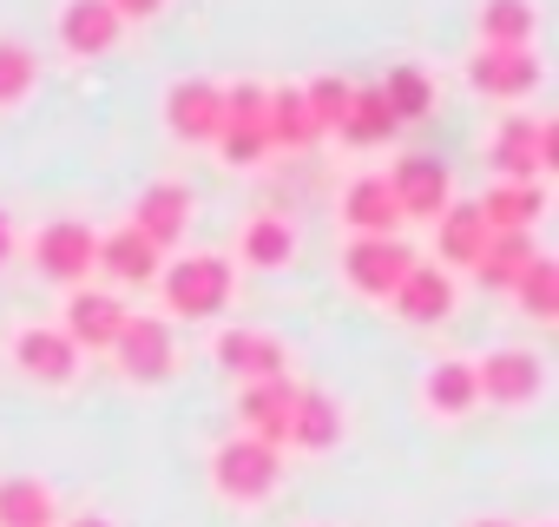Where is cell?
I'll list each match as a JSON object with an SVG mask.
<instances>
[{
  "label": "cell",
  "mask_w": 559,
  "mask_h": 527,
  "mask_svg": "<svg viewBox=\"0 0 559 527\" xmlns=\"http://www.w3.org/2000/svg\"><path fill=\"white\" fill-rule=\"evenodd\" d=\"M276 481H284V448H270L257 435H230L217 442L211 455V488L230 501V507H263L276 494Z\"/></svg>",
  "instance_id": "cell-1"
},
{
  "label": "cell",
  "mask_w": 559,
  "mask_h": 527,
  "mask_svg": "<svg viewBox=\"0 0 559 527\" xmlns=\"http://www.w3.org/2000/svg\"><path fill=\"white\" fill-rule=\"evenodd\" d=\"M165 304H171V317H217L230 304V264L211 250L178 257L165 271Z\"/></svg>",
  "instance_id": "cell-2"
},
{
  "label": "cell",
  "mask_w": 559,
  "mask_h": 527,
  "mask_svg": "<svg viewBox=\"0 0 559 527\" xmlns=\"http://www.w3.org/2000/svg\"><path fill=\"white\" fill-rule=\"evenodd\" d=\"M34 264H40L53 284L80 291V284L93 278V264H99V231H93L86 218H53V224L34 237Z\"/></svg>",
  "instance_id": "cell-3"
},
{
  "label": "cell",
  "mask_w": 559,
  "mask_h": 527,
  "mask_svg": "<svg viewBox=\"0 0 559 527\" xmlns=\"http://www.w3.org/2000/svg\"><path fill=\"white\" fill-rule=\"evenodd\" d=\"M382 185H389V198H395L402 218H441V204H448V191H454V178H448V165H441L435 152H402V159L382 172Z\"/></svg>",
  "instance_id": "cell-4"
},
{
  "label": "cell",
  "mask_w": 559,
  "mask_h": 527,
  "mask_svg": "<svg viewBox=\"0 0 559 527\" xmlns=\"http://www.w3.org/2000/svg\"><path fill=\"white\" fill-rule=\"evenodd\" d=\"M474 389H480V402H493V409H526V402L546 389V370H539L533 350H493V356L474 363Z\"/></svg>",
  "instance_id": "cell-5"
},
{
  "label": "cell",
  "mask_w": 559,
  "mask_h": 527,
  "mask_svg": "<svg viewBox=\"0 0 559 527\" xmlns=\"http://www.w3.org/2000/svg\"><path fill=\"white\" fill-rule=\"evenodd\" d=\"M290 402H297V376H263L237 389V435H257L270 448H290Z\"/></svg>",
  "instance_id": "cell-6"
},
{
  "label": "cell",
  "mask_w": 559,
  "mask_h": 527,
  "mask_svg": "<svg viewBox=\"0 0 559 527\" xmlns=\"http://www.w3.org/2000/svg\"><path fill=\"white\" fill-rule=\"evenodd\" d=\"M408 271H415V250H408L402 237H356V244L343 250V278H349L362 297H389Z\"/></svg>",
  "instance_id": "cell-7"
},
{
  "label": "cell",
  "mask_w": 559,
  "mask_h": 527,
  "mask_svg": "<svg viewBox=\"0 0 559 527\" xmlns=\"http://www.w3.org/2000/svg\"><path fill=\"white\" fill-rule=\"evenodd\" d=\"M191 185H178V178H158V185H145L139 191V204H132V231L152 244V250H171L178 237H185V224H191Z\"/></svg>",
  "instance_id": "cell-8"
},
{
  "label": "cell",
  "mask_w": 559,
  "mask_h": 527,
  "mask_svg": "<svg viewBox=\"0 0 559 527\" xmlns=\"http://www.w3.org/2000/svg\"><path fill=\"white\" fill-rule=\"evenodd\" d=\"M112 356L132 383H165L178 350H171V324L165 317H126V330L112 337Z\"/></svg>",
  "instance_id": "cell-9"
},
{
  "label": "cell",
  "mask_w": 559,
  "mask_h": 527,
  "mask_svg": "<svg viewBox=\"0 0 559 527\" xmlns=\"http://www.w3.org/2000/svg\"><path fill=\"white\" fill-rule=\"evenodd\" d=\"M67 324H60V337L73 343V350H112V337L126 330V304L112 297V291H93V284H80L73 297H67V311H60Z\"/></svg>",
  "instance_id": "cell-10"
},
{
  "label": "cell",
  "mask_w": 559,
  "mask_h": 527,
  "mask_svg": "<svg viewBox=\"0 0 559 527\" xmlns=\"http://www.w3.org/2000/svg\"><path fill=\"white\" fill-rule=\"evenodd\" d=\"M217 363H224L237 383L290 376V350H284V337H270V330H250V324H230V330L217 337Z\"/></svg>",
  "instance_id": "cell-11"
},
{
  "label": "cell",
  "mask_w": 559,
  "mask_h": 527,
  "mask_svg": "<svg viewBox=\"0 0 559 527\" xmlns=\"http://www.w3.org/2000/svg\"><path fill=\"white\" fill-rule=\"evenodd\" d=\"M467 80L487 93V99H526L533 86H539V54L533 47H480L474 54V67H467Z\"/></svg>",
  "instance_id": "cell-12"
},
{
  "label": "cell",
  "mask_w": 559,
  "mask_h": 527,
  "mask_svg": "<svg viewBox=\"0 0 559 527\" xmlns=\"http://www.w3.org/2000/svg\"><path fill=\"white\" fill-rule=\"evenodd\" d=\"M165 126H171L178 139H191V145H211V139L224 132V86H211V80H178V86L165 93Z\"/></svg>",
  "instance_id": "cell-13"
},
{
  "label": "cell",
  "mask_w": 559,
  "mask_h": 527,
  "mask_svg": "<svg viewBox=\"0 0 559 527\" xmlns=\"http://www.w3.org/2000/svg\"><path fill=\"white\" fill-rule=\"evenodd\" d=\"M389 304H395L402 324H441V317L454 311V278L441 271V264H421V257H415V271L389 291Z\"/></svg>",
  "instance_id": "cell-14"
},
{
  "label": "cell",
  "mask_w": 559,
  "mask_h": 527,
  "mask_svg": "<svg viewBox=\"0 0 559 527\" xmlns=\"http://www.w3.org/2000/svg\"><path fill=\"white\" fill-rule=\"evenodd\" d=\"M336 442H343V409H336V396L317 389V383H297V402H290V448L323 455V448H336Z\"/></svg>",
  "instance_id": "cell-15"
},
{
  "label": "cell",
  "mask_w": 559,
  "mask_h": 527,
  "mask_svg": "<svg viewBox=\"0 0 559 527\" xmlns=\"http://www.w3.org/2000/svg\"><path fill=\"white\" fill-rule=\"evenodd\" d=\"M487 218H480V204H441V218H435V257L441 264H454V271H474L480 264V250H487Z\"/></svg>",
  "instance_id": "cell-16"
},
{
  "label": "cell",
  "mask_w": 559,
  "mask_h": 527,
  "mask_svg": "<svg viewBox=\"0 0 559 527\" xmlns=\"http://www.w3.org/2000/svg\"><path fill=\"white\" fill-rule=\"evenodd\" d=\"M119 27H126V21L106 8V0H67V8H60V40H67V54H80V60L112 54Z\"/></svg>",
  "instance_id": "cell-17"
},
{
  "label": "cell",
  "mask_w": 559,
  "mask_h": 527,
  "mask_svg": "<svg viewBox=\"0 0 559 527\" xmlns=\"http://www.w3.org/2000/svg\"><path fill=\"white\" fill-rule=\"evenodd\" d=\"M14 363H21L34 383L67 389V383H73V370H80V350H73L60 330H21V337H14Z\"/></svg>",
  "instance_id": "cell-18"
},
{
  "label": "cell",
  "mask_w": 559,
  "mask_h": 527,
  "mask_svg": "<svg viewBox=\"0 0 559 527\" xmlns=\"http://www.w3.org/2000/svg\"><path fill=\"white\" fill-rule=\"evenodd\" d=\"M343 224H349L356 237H395V231H402V211H395L382 172H369V178H356V185L343 191Z\"/></svg>",
  "instance_id": "cell-19"
},
{
  "label": "cell",
  "mask_w": 559,
  "mask_h": 527,
  "mask_svg": "<svg viewBox=\"0 0 559 527\" xmlns=\"http://www.w3.org/2000/svg\"><path fill=\"white\" fill-rule=\"evenodd\" d=\"M93 271H106L112 284H152L158 278V250L132 224H119V231L99 237V264H93Z\"/></svg>",
  "instance_id": "cell-20"
},
{
  "label": "cell",
  "mask_w": 559,
  "mask_h": 527,
  "mask_svg": "<svg viewBox=\"0 0 559 527\" xmlns=\"http://www.w3.org/2000/svg\"><path fill=\"white\" fill-rule=\"evenodd\" d=\"M493 165H500V178L533 185V172H539V119L507 113V119L493 126Z\"/></svg>",
  "instance_id": "cell-21"
},
{
  "label": "cell",
  "mask_w": 559,
  "mask_h": 527,
  "mask_svg": "<svg viewBox=\"0 0 559 527\" xmlns=\"http://www.w3.org/2000/svg\"><path fill=\"white\" fill-rule=\"evenodd\" d=\"M263 139L270 145H317L323 139V126L304 106V86H270V99H263Z\"/></svg>",
  "instance_id": "cell-22"
},
{
  "label": "cell",
  "mask_w": 559,
  "mask_h": 527,
  "mask_svg": "<svg viewBox=\"0 0 559 527\" xmlns=\"http://www.w3.org/2000/svg\"><path fill=\"white\" fill-rule=\"evenodd\" d=\"M539 257V244H533V231H493L487 237V250H480V264H474V278L480 284H493V291H513L520 284V271Z\"/></svg>",
  "instance_id": "cell-23"
},
{
  "label": "cell",
  "mask_w": 559,
  "mask_h": 527,
  "mask_svg": "<svg viewBox=\"0 0 559 527\" xmlns=\"http://www.w3.org/2000/svg\"><path fill=\"white\" fill-rule=\"evenodd\" d=\"M53 488L40 475H0V527H53Z\"/></svg>",
  "instance_id": "cell-24"
},
{
  "label": "cell",
  "mask_w": 559,
  "mask_h": 527,
  "mask_svg": "<svg viewBox=\"0 0 559 527\" xmlns=\"http://www.w3.org/2000/svg\"><path fill=\"white\" fill-rule=\"evenodd\" d=\"M421 402H428L441 422H461V415L480 402V389H474V363H461V356L435 363V370H428V383H421Z\"/></svg>",
  "instance_id": "cell-25"
},
{
  "label": "cell",
  "mask_w": 559,
  "mask_h": 527,
  "mask_svg": "<svg viewBox=\"0 0 559 527\" xmlns=\"http://www.w3.org/2000/svg\"><path fill=\"white\" fill-rule=\"evenodd\" d=\"M539 211H546V191H539V185H513V178H500V185L480 198L487 231H533Z\"/></svg>",
  "instance_id": "cell-26"
},
{
  "label": "cell",
  "mask_w": 559,
  "mask_h": 527,
  "mask_svg": "<svg viewBox=\"0 0 559 527\" xmlns=\"http://www.w3.org/2000/svg\"><path fill=\"white\" fill-rule=\"evenodd\" d=\"M533 0H480V47H533Z\"/></svg>",
  "instance_id": "cell-27"
},
{
  "label": "cell",
  "mask_w": 559,
  "mask_h": 527,
  "mask_svg": "<svg viewBox=\"0 0 559 527\" xmlns=\"http://www.w3.org/2000/svg\"><path fill=\"white\" fill-rule=\"evenodd\" d=\"M336 132H343L349 145H382V139L395 132V113H389L382 86H349V113H343Z\"/></svg>",
  "instance_id": "cell-28"
},
{
  "label": "cell",
  "mask_w": 559,
  "mask_h": 527,
  "mask_svg": "<svg viewBox=\"0 0 559 527\" xmlns=\"http://www.w3.org/2000/svg\"><path fill=\"white\" fill-rule=\"evenodd\" d=\"M513 297H520V311L533 317V324H559V264L539 250L526 271H520V284H513Z\"/></svg>",
  "instance_id": "cell-29"
},
{
  "label": "cell",
  "mask_w": 559,
  "mask_h": 527,
  "mask_svg": "<svg viewBox=\"0 0 559 527\" xmlns=\"http://www.w3.org/2000/svg\"><path fill=\"white\" fill-rule=\"evenodd\" d=\"M297 257V224L284 218H250L243 224V264H257V271H276V264Z\"/></svg>",
  "instance_id": "cell-30"
},
{
  "label": "cell",
  "mask_w": 559,
  "mask_h": 527,
  "mask_svg": "<svg viewBox=\"0 0 559 527\" xmlns=\"http://www.w3.org/2000/svg\"><path fill=\"white\" fill-rule=\"evenodd\" d=\"M382 99H389V113H395V126H402V119H428L435 86H428V73H421V67H395V73L382 80Z\"/></svg>",
  "instance_id": "cell-31"
},
{
  "label": "cell",
  "mask_w": 559,
  "mask_h": 527,
  "mask_svg": "<svg viewBox=\"0 0 559 527\" xmlns=\"http://www.w3.org/2000/svg\"><path fill=\"white\" fill-rule=\"evenodd\" d=\"M34 80H40V60H34V47H21V40H0V106L27 99V93H34Z\"/></svg>",
  "instance_id": "cell-32"
},
{
  "label": "cell",
  "mask_w": 559,
  "mask_h": 527,
  "mask_svg": "<svg viewBox=\"0 0 559 527\" xmlns=\"http://www.w3.org/2000/svg\"><path fill=\"white\" fill-rule=\"evenodd\" d=\"M304 106H310V119H317L323 132H336V126H343V113H349V80L317 73V80L304 86Z\"/></svg>",
  "instance_id": "cell-33"
},
{
  "label": "cell",
  "mask_w": 559,
  "mask_h": 527,
  "mask_svg": "<svg viewBox=\"0 0 559 527\" xmlns=\"http://www.w3.org/2000/svg\"><path fill=\"white\" fill-rule=\"evenodd\" d=\"M230 165H257L263 152H270V139H263V119H224V132L211 139Z\"/></svg>",
  "instance_id": "cell-34"
},
{
  "label": "cell",
  "mask_w": 559,
  "mask_h": 527,
  "mask_svg": "<svg viewBox=\"0 0 559 527\" xmlns=\"http://www.w3.org/2000/svg\"><path fill=\"white\" fill-rule=\"evenodd\" d=\"M263 99H270V86L237 80V86H224V119H263Z\"/></svg>",
  "instance_id": "cell-35"
},
{
  "label": "cell",
  "mask_w": 559,
  "mask_h": 527,
  "mask_svg": "<svg viewBox=\"0 0 559 527\" xmlns=\"http://www.w3.org/2000/svg\"><path fill=\"white\" fill-rule=\"evenodd\" d=\"M106 8H112L119 21H152V14L165 8V0H106Z\"/></svg>",
  "instance_id": "cell-36"
},
{
  "label": "cell",
  "mask_w": 559,
  "mask_h": 527,
  "mask_svg": "<svg viewBox=\"0 0 559 527\" xmlns=\"http://www.w3.org/2000/svg\"><path fill=\"white\" fill-rule=\"evenodd\" d=\"M14 257V224H8V211H0V264Z\"/></svg>",
  "instance_id": "cell-37"
},
{
  "label": "cell",
  "mask_w": 559,
  "mask_h": 527,
  "mask_svg": "<svg viewBox=\"0 0 559 527\" xmlns=\"http://www.w3.org/2000/svg\"><path fill=\"white\" fill-rule=\"evenodd\" d=\"M467 527H513V520H500V514H487V520H467Z\"/></svg>",
  "instance_id": "cell-38"
},
{
  "label": "cell",
  "mask_w": 559,
  "mask_h": 527,
  "mask_svg": "<svg viewBox=\"0 0 559 527\" xmlns=\"http://www.w3.org/2000/svg\"><path fill=\"white\" fill-rule=\"evenodd\" d=\"M73 527H112V520H99V514H86V520H73Z\"/></svg>",
  "instance_id": "cell-39"
}]
</instances>
